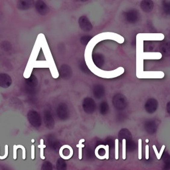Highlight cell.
I'll list each match as a JSON object with an SVG mask.
<instances>
[{"instance_id": "obj_17", "label": "cell", "mask_w": 170, "mask_h": 170, "mask_svg": "<svg viewBox=\"0 0 170 170\" xmlns=\"http://www.w3.org/2000/svg\"><path fill=\"white\" fill-rule=\"evenodd\" d=\"M31 142H35V140H33V139L31 140Z\"/></svg>"}, {"instance_id": "obj_13", "label": "cell", "mask_w": 170, "mask_h": 170, "mask_svg": "<svg viewBox=\"0 0 170 170\" xmlns=\"http://www.w3.org/2000/svg\"><path fill=\"white\" fill-rule=\"evenodd\" d=\"M146 159H149V146L148 145L146 146Z\"/></svg>"}, {"instance_id": "obj_15", "label": "cell", "mask_w": 170, "mask_h": 170, "mask_svg": "<svg viewBox=\"0 0 170 170\" xmlns=\"http://www.w3.org/2000/svg\"><path fill=\"white\" fill-rule=\"evenodd\" d=\"M165 148V145H163L162 147V148H161V150H160V152H159V157L160 159H161V158H162V154H163V151H164Z\"/></svg>"}, {"instance_id": "obj_1", "label": "cell", "mask_w": 170, "mask_h": 170, "mask_svg": "<svg viewBox=\"0 0 170 170\" xmlns=\"http://www.w3.org/2000/svg\"><path fill=\"white\" fill-rule=\"evenodd\" d=\"M136 75L138 78H163L164 73L162 71H144L143 61L159 60L162 58L161 53H145L143 52V39L141 33H138L136 37Z\"/></svg>"}, {"instance_id": "obj_10", "label": "cell", "mask_w": 170, "mask_h": 170, "mask_svg": "<svg viewBox=\"0 0 170 170\" xmlns=\"http://www.w3.org/2000/svg\"><path fill=\"white\" fill-rule=\"evenodd\" d=\"M17 146L18 148L22 149V151H23V159H25V158H26V150H25V148L22 145H17Z\"/></svg>"}, {"instance_id": "obj_4", "label": "cell", "mask_w": 170, "mask_h": 170, "mask_svg": "<svg viewBox=\"0 0 170 170\" xmlns=\"http://www.w3.org/2000/svg\"><path fill=\"white\" fill-rule=\"evenodd\" d=\"M84 141V139H81L77 145V147L78 148V159H83V148L84 147V145L83 144V143Z\"/></svg>"}, {"instance_id": "obj_9", "label": "cell", "mask_w": 170, "mask_h": 170, "mask_svg": "<svg viewBox=\"0 0 170 170\" xmlns=\"http://www.w3.org/2000/svg\"><path fill=\"white\" fill-rule=\"evenodd\" d=\"M8 156V145H5V154L4 156H0V159H5Z\"/></svg>"}, {"instance_id": "obj_14", "label": "cell", "mask_w": 170, "mask_h": 170, "mask_svg": "<svg viewBox=\"0 0 170 170\" xmlns=\"http://www.w3.org/2000/svg\"><path fill=\"white\" fill-rule=\"evenodd\" d=\"M153 150H154L157 158H158V159H160L159 157V152L158 151V150H157V148H156V146L155 145L153 146Z\"/></svg>"}, {"instance_id": "obj_2", "label": "cell", "mask_w": 170, "mask_h": 170, "mask_svg": "<svg viewBox=\"0 0 170 170\" xmlns=\"http://www.w3.org/2000/svg\"><path fill=\"white\" fill-rule=\"evenodd\" d=\"M84 58L85 62L87 65L88 68H89L90 71L92 72L93 74H94L96 76H98L101 78H116L122 75L125 69L122 67H120L117 68L116 69H114L113 71H104L100 69L94 63L93 60V53L92 52L89 51H84Z\"/></svg>"}, {"instance_id": "obj_7", "label": "cell", "mask_w": 170, "mask_h": 170, "mask_svg": "<svg viewBox=\"0 0 170 170\" xmlns=\"http://www.w3.org/2000/svg\"><path fill=\"white\" fill-rule=\"evenodd\" d=\"M142 139L138 140V159H142Z\"/></svg>"}, {"instance_id": "obj_12", "label": "cell", "mask_w": 170, "mask_h": 170, "mask_svg": "<svg viewBox=\"0 0 170 170\" xmlns=\"http://www.w3.org/2000/svg\"><path fill=\"white\" fill-rule=\"evenodd\" d=\"M31 159H35V146H31Z\"/></svg>"}, {"instance_id": "obj_16", "label": "cell", "mask_w": 170, "mask_h": 170, "mask_svg": "<svg viewBox=\"0 0 170 170\" xmlns=\"http://www.w3.org/2000/svg\"><path fill=\"white\" fill-rule=\"evenodd\" d=\"M148 142H149V140H148V139H147V140H146V142H147V143H148Z\"/></svg>"}, {"instance_id": "obj_11", "label": "cell", "mask_w": 170, "mask_h": 170, "mask_svg": "<svg viewBox=\"0 0 170 170\" xmlns=\"http://www.w3.org/2000/svg\"><path fill=\"white\" fill-rule=\"evenodd\" d=\"M18 148L17 146L16 145L14 146V154H13V156H14V159L16 160L17 159V150Z\"/></svg>"}, {"instance_id": "obj_5", "label": "cell", "mask_w": 170, "mask_h": 170, "mask_svg": "<svg viewBox=\"0 0 170 170\" xmlns=\"http://www.w3.org/2000/svg\"><path fill=\"white\" fill-rule=\"evenodd\" d=\"M43 139H41L40 144L38 146V148H40V158L41 159H45V157L44 156V148H46V146L44 144Z\"/></svg>"}, {"instance_id": "obj_3", "label": "cell", "mask_w": 170, "mask_h": 170, "mask_svg": "<svg viewBox=\"0 0 170 170\" xmlns=\"http://www.w3.org/2000/svg\"><path fill=\"white\" fill-rule=\"evenodd\" d=\"M106 39H110V40L115 41L120 44H122L124 41H125L122 35L117 34L116 33L103 32L96 35L93 39H91V40L88 42L86 49H85V51L92 52L93 53L94 48L96 46V44L103 40H106Z\"/></svg>"}, {"instance_id": "obj_6", "label": "cell", "mask_w": 170, "mask_h": 170, "mask_svg": "<svg viewBox=\"0 0 170 170\" xmlns=\"http://www.w3.org/2000/svg\"><path fill=\"white\" fill-rule=\"evenodd\" d=\"M126 158V140H122V159L125 160Z\"/></svg>"}, {"instance_id": "obj_8", "label": "cell", "mask_w": 170, "mask_h": 170, "mask_svg": "<svg viewBox=\"0 0 170 170\" xmlns=\"http://www.w3.org/2000/svg\"><path fill=\"white\" fill-rule=\"evenodd\" d=\"M118 139H116L115 140V159H118L119 156H118Z\"/></svg>"}]
</instances>
